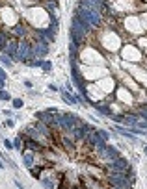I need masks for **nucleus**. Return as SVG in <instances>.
Listing matches in <instances>:
<instances>
[{
	"label": "nucleus",
	"mask_w": 147,
	"mask_h": 189,
	"mask_svg": "<svg viewBox=\"0 0 147 189\" xmlns=\"http://www.w3.org/2000/svg\"><path fill=\"white\" fill-rule=\"evenodd\" d=\"M75 15H78L91 30H93V28H101V26H102V20H104V15L101 13V11L84 8V6H80V4H78V8H77V13H75Z\"/></svg>",
	"instance_id": "nucleus-1"
},
{
	"label": "nucleus",
	"mask_w": 147,
	"mask_h": 189,
	"mask_svg": "<svg viewBox=\"0 0 147 189\" xmlns=\"http://www.w3.org/2000/svg\"><path fill=\"white\" fill-rule=\"evenodd\" d=\"M97 154H99L101 160H104L106 163H110L112 160H115V158L119 156V150L115 148V147H112V145H106V143H104L102 147L97 148Z\"/></svg>",
	"instance_id": "nucleus-2"
},
{
	"label": "nucleus",
	"mask_w": 147,
	"mask_h": 189,
	"mask_svg": "<svg viewBox=\"0 0 147 189\" xmlns=\"http://www.w3.org/2000/svg\"><path fill=\"white\" fill-rule=\"evenodd\" d=\"M73 30H75L77 33H80V35L84 37V39H88V35H89V32H91V28L84 22L78 15H73V26H71Z\"/></svg>",
	"instance_id": "nucleus-3"
},
{
	"label": "nucleus",
	"mask_w": 147,
	"mask_h": 189,
	"mask_svg": "<svg viewBox=\"0 0 147 189\" xmlns=\"http://www.w3.org/2000/svg\"><path fill=\"white\" fill-rule=\"evenodd\" d=\"M84 139H86V145H88V147H93V148H99V147H102V145L106 143V141H104V139L99 136V133H97V130L88 132Z\"/></svg>",
	"instance_id": "nucleus-4"
},
{
	"label": "nucleus",
	"mask_w": 147,
	"mask_h": 189,
	"mask_svg": "<svg viewBox=\"0 0 147 189\" xmlns=\"http://www.w3.org/2000/svg\"><path fill=\"white\" fill-rule=\"evenodd\" d=\"M32 50H34V58L45 59V56L48 54V43L47 41H34L32 43Z\"/></svg>",
	"instance_id": "nucleus-5"
},
{
	"label": "nucleus",
	"mask_w": 147,
	"mask_h": 189,
	"mask_svg": "<svg viewBox=\"0 0 147 189\" xmlns=\"http://www.w3.org/2000/svg\"><path fill=\"white\" fill-rule=\"evenodd\" d=\"M28 33H30V30H28V26L24 22H17V24L11 26V37H15V39L28 37Z\"/></svg>",
	"instance_id": "nucleus-6"
},
{
	"label": "nucleus",
	"mask_w": 147,
	"mask_h": 189,
	"mask_svg": "<svg viewBox=\"0 0 147 189\" xmlns=\"http://www.w3.org/2000/svg\"><path fill=\"white\" fill-rule=\"evenodd\" d=\"M17 47H19V41H15L13 37H9V41H8V44H6V48H4L2 54H6V56H9L11 59H15V56H17Z\"/></svg>",
	"instance_id": "nucleus-7"
},
{
	"label": "nucleus",
	"mask_w": 147,
	"mask_h": 189,
	"mask_svg": "<svg viewBox=\"0 0 147 189\" xmlns=\"http://www.w3.org/2000/svg\"><path fill=\"white\" fill-rule=\"evenodd\" d=\"M20 152H23V163H24V167H26V169H30V167L36 163V152L30 150V148H26V150L23 148Z\"/></svg>",
	"instance_id": "nucleus-8"
},
{
	"label": "nucleus",
	"mask_w": 147,
	"mask_h": 189,
	"mask_svg": "<svg viewBox=\"0 0 147 189\" xmlns=\"http://www.w3.org/2000/svg\"><path fill=\"white\" fill-rule=\"evenodd\" d=\"M36 119L41 120V122H45V124H48L52 128V122H54V113H50V111L43 109V111H37L36 113Z\"/></svg>",
	"instance_id": "nucleus-9"
},
{
	"label": "nucleus",
	"mask_w": 147,
	"mask_h": 189,
	"mask_svg": "<svg viewBox=\"0 0 147 189\" xmlns=\"http://www.w3.org/2000/svg\"><path fill=\"white\" fill-rule=\"evenodd\" d=\"M60 141H61V145H64V148L67 150V152H73L75 150V139H73L71 136H67V133H61L60 136Z\"/></svg>",
	"instance_id": "nucleus-10"
},
{
	"label": "nucleus",
	"mask_w": 147,
	"mask_h": 189,
	"mask_svg": "<svg viewBox=\"0 0 147 189\" xmlns=\"http://www.w3.org/2000/svg\"><path fill=\"white\" fill-rule=\"evenodd\" d=\"M60 93H61V98H64L67 104H71V106H75V104L82 102V98H80L78 95H71L69 91H61V89H60Z\"/></svg>",
	"instance_id": "nucleus-11"
},
{
	"label": "nucleus",
	"mask_w": 147,
	"mask_h": 189,
	"mask_svg": "<svg viewBox=\"0 0 147 189\" xmlns=\"http://www.w3.org/2000/svg\"><path fill=\"white\" fill-rule=\"evenodd\" d=\"M9 37H11V33H8L4 28H0V52H4V48H6V44H8Z\"/></svg>",
	"instance_id": "nucleus-12"
},
{
	"label": "nucleus",
	"mask_w": 147,
	"mask_h": 189,
	"mask_svg": "<svg viewBox=\"0 0 147 189\" xmlns=\"http://www.w3.org/2000/svg\"><path fill=\"white\" fill-rule=\"evenodd\" d=\"M58 2H56V0H43V8H45V11H48V15L50 13H54V11L58 9Z\"/></svg>",
	"instance_id": "nucleus-13"
},
{
	"label": "nucleus",
	"mask_w": 147,
	"mask_h": 189,
	"mask_svg": "<svg viewBox=\"0 0 147 189\" xmlns=\"http://www.w3.org/2000/svg\"><path fill=\"white\" fill-rule=\"evenodd\" d=\"M28 171H30V174H32L36 180H39V178H41V172H43V169H41V167H34V165L30 167Z\"/></svg>",
	"instance_id": "nucleus-14"
},
{
	"label": "nucleus",
	"mask_w": 147,
	"mask_h": 189,
	"mask_svg": "<svg viewBox=\"0 0 147 189\" xmlns=\"http://www.w3.org/2000/svg\"><path fill=\"white\" fill-rule=\"evenodd\" d=\"M11 143H13V148H15V150H23V136L15 137Z\"/></svg>",
	"instance_id": "nucleus-15"
},
{
	"label": "nucleus",
	"mask_w": 147,
	"mask_h": 189,
	"mask_svg": "<svg viewBox=\"0 0 147 189\" xmlns=\"http://www.w3.org/2000/svg\"><path fill=\"white\" fill-rule=\"evenodd\" d=\"M0 63H2V65H6V67H11L13 65V59L11 58H9V56H0Z\"/></svg>",
	"instance_id": "nucleus-16"
},
{
	"label": "nucleus",
	"mask_w": 147,
	"mask_h": 189,
	"mask_svg": "<svg viewBox=\"0 0 147 189\" xmlns=\"http://www.w3.org/2000/svg\"><path fill=\"white\" fill-rule=\"evenodd\" d=\"M41 69H43L45 72H50V71H52V63H50L48 59H43V65H41Z\"/></svg>",
	"instance_id": "nucleus-17"
},
{
	"label": "nucleus",
	"mask_w": 147,
	"mask_h": 189,
	"mask_svg": "<svg viewBox=\"0 0 147 189\" xmlns=\"http://www.w3.org/2000/svg\"><path fill=\"white\" fill-rule=\"evenodd\" d=\"M39 182L43 184L45 187H54V182H52L50 178H39Z\"/></svg>",
	"instance_id": "nucleus-18"
},
{
	"label": "nucleus",
	"mask_w": 147,
	"mask_h": 189,
	"mask_svg": "<svg viewBox=\"0 0 147 189\" xmlns=\"http://www.w3.org/2000/svg\"><path fill=\"white\" fill-rule=\"evenodd\" d=\"M97 133H99V136H101L104 141H108V137H110V133H108L106 130H99V128H97Z\"/></svg>",
	"instance_id": "nucleus-19"
},
{
	"label": "nucleus",
	"mask_w": 147,
	"mask_h": 189,
	"mask_svg": "<svg viewBox=\"0 0 147 189\" xmlns=\"http://www.w3.org/2000/svg\"><path fill=\"white\" fill-rule=\"evenodd\" d=\"M0 100H11V96H9V93H8V91L0 89Z\"/></svg>",
	"instance_id": "nucleus-20"
},
{
	"label": "nucleus",
	"mask_w": 147,
	"mask_h": 189,
	"mask_svg": "<svg viewBox=\"0 0 147 189\" xmlns=\"http://www.w3.org/2000/svg\"><path fill=\"white\" fill-rule=\"evenodd\" d=\"M13 108H15V109H20V108H23V100H20V98H15V100H13Z\"/></svg>",
	"instance_id": "nucleus-21"
},
{
	"label": "nucleus",
	"mask_w": 147,
	"mask_h": 189,
	"mask_svg": "<svg viewBox=\"0 0 147 189\" xmlns=\"http://www.w3.org/2000/svg\"><path fill=\"white\" fill-rule=\"evenodd\" d=\"M2 143H4V147H6L8 150H11V148H13V143H11V141H9V139H4Z\"/></svg>",
	"instance_id": "nucleus-22"
},
{
	"label": "nucleus",
	"mask_w": 147,
	"mask_h": 189,
	"mask_svg": "<svg viewBox=\"0 0 147 189\" xmlns=\"http://www.w3.org/2000/svg\"><path fill=\"white\" fill-rule=\"evenodd\" d=\"M140 19H142V20H143V24H145V26H143V28H145V30H147V11H143V13H140Z\"/></svg>",
	"instance_id": "nucleus-23"
},
{
	"label": "nucleus",
	"mask_w": 147,
	"mask_h": 189,
	"mask_svg": "<svg viewBox=\"0 0 147 189\" xmlns=\"http://www.w3.org/2000/svg\"><path fill=\"white\" fill-rule=\"evenodd\" d=\"M6 126H8V128H13V126H15V122H13L11 119H8V120H6Z\"/></svg>",
	"instance_id": "nucleus-24"
},
{
	"label": "nucleus",
	"mask_w": 147,
	"mask_h": 189,
	"mask_svg": "<svg viewBox=\"0 0 147 189\" xmlns=\"http://www.w3.org/2000/svg\"><path fill=\"white\" fill-rule=\"evenodd\" d=\"M48 89H50V91H60V87L54 85V84H48Z\"/></svg>",
	"instance_id": "nucleus-25"
},
{
	"label": "nucleus",
	"mask_w": 147,
	"mask_h": 189,
	"mask_svg": "<svg viewBox=\"0 0 147 189\" xmlns=\"http://www.w3.org/2000/svg\"><path fill=\"white\" fill-rule=\"evenodd\" d=\"M0 78H2V80H8V74H6L4 69H0Z\"/></svg>",
	"instance_id": "nucleus-26"
},
{
	"label": "nucleus",
	"mask_w": 147,
	"mask_h": 189,
	"mask_svg": "<svg viewBox=\"0 0 147 189\" xmlns=\"http://www.w3.org/2000/svg\"><path fill=\"white\" fill-rule=\"evenodd\" d=\"M47 111H50V113H58L60 109H58V108H47Z\"/></svg>",
	"instance_id": "nucleus-27"
},
{
	"label": "nucleus",
	"mask_w": 147,
	"mask_h": 189,
	"mask_svg": "<svg viewBox=\"0 0 147 189\" xmlns=\"http://www.w3.org/2000/svg\"><path fill=\"white\" fill-rule=\"evenodd\" d=\"M24 87H26V89H32V82L26 80V82H24Z\"/></svg>",
	"instance_id": "nucleus-28"
},
{
	"label": "nucleus",
	"mask_w": 147,
	"mask_h": 189,
	"mask_svg": "<svg viewBox=\"0 0 147 189\" xmlns=\"http://www.w3.org/2000/svg\"><path fill=\"white\" fill-rule=\"evenodd\" d=\"M6 87V80H2V78H0V89H4Z\"/></svg>",
	"instance_id": "nucleus-29"
},
{
	"label": "nucleus",
	"mask_w": 147,
	"mask_h": 189,
	"mask_svg": "<svg viewBox=\"0 0 147 189\" xmlns=\"http://www.w3.org/2000/svg\"><path fill=\"white\" fill-rule=\"evenodd\" d=\"M0 169H4V161H0Z\"/></svg>",
	"instance_id": "nucleus-30"
},
{
	"label": "nucleus",
	"mask_w": 147,
	"mask_h": 189,
	"mask_svg": "<svg viewBox=\"0 0 147 189\" xmlns=\"http://www.w3.org/2000/svg\"><path fill=\"white\" fill-rule=\"evenodd\" d=\"M143 152H145V154H147V147H145V148H143Z\"/></svg>",
	"instance_id": "nucleus-31"
}]
</instances>
